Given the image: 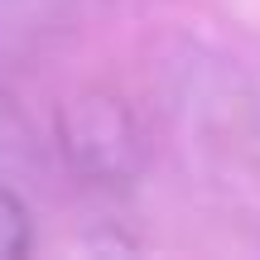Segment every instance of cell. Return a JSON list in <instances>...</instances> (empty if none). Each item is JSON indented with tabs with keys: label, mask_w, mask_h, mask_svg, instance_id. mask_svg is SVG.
I'll use <instances>...</instances> for the list:
<instances>
[{
	"label": "cell",
	"mask_w": 260,
	"mask_h": 260,
	"mask_svg": "<svg viewBox=\"0 0 260 260\" xmlns=\"http://www.w3.org/2000/svg\"><path fill=\"white\" fill-rule=\"evenodd\" d=\"M73 0H0V39L10 44H34L53 24H63Z\"/></svg>",
	"instance_id": "2"
},
{
	"label": "cell",
	"mask_w": 260,
	"mask_h": 260,
	"mask_svg": "<svg viewBox=\"0 0 260 260\" xmlns=\"http://www.w3.org/2000/svg\"><path fill=\"white\" fill-rule=\"evenodd\" d=\"M29 251V212L5 183H0V260H15Z\"/></svg>",
	"instance_id": "3"
},
{
	"label": "cell",
	"mask_w": 260,
	"mask_h": 260,
	"mask_svg": "<svg viewBox=\"0 0 260 260\" xmlns=\"http://www.w3.org/2000/svg\"><path fill=\"white\" fill-rule=\"evenodd\" d=\"M58 149L87 183H130L145 164L140 125L111 92H82L58 111Z\"/></svg>",
	"instance_id": "1"
}]
</instances>
